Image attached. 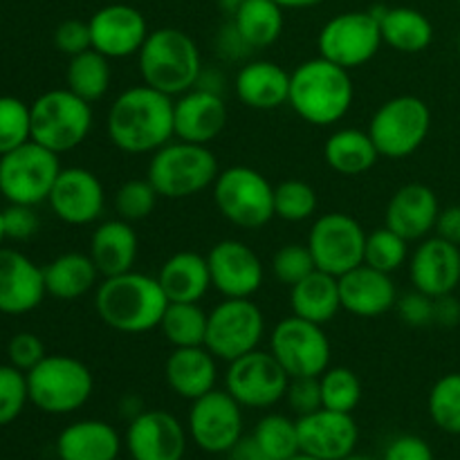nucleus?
Returning a JSON list of instances; mask_svg holds the SVG:
<instances>
[{
	"mask_svg": "<svg viewBox=\"0 0 460 460\" xmlns=\"http://www.w3.org/2000/svg\"><path fill=\"white\" fill-rule=\"evenodd\" d=\"M173 102V97L146 84L117 94L106 119L112 146L128 155H153L175 139Z\"/></svg>",
	"mask_w": 460,
	"mask_h": 460,
	"instance_id": "1",
	"label": "nucleus"
},
{
	"mask_svg": "<svg viewBox=\"0 0 460 460\" xmlns=\"http://www.w3.org/2000/svg\"><path fill=\"white\" fill-rule=\"evenodd\" d=\"M169 305L157 277L142 272L106 277L94 290V310L108 328L124 335H144L160 328Z\"/></svg>",
	"mask_w": 460,
	"mask_h": 460,
	"instance_id": "2",
	"label": "nucleus"
},
{
	"mask_svg": "<svg viewBox=\"0 0 460 460\" xmlns=\"http://www.w3.org/2000/svg\"><path fill=\"white\" fill-rule=\"evenodd\" d=\"M355 99L350 70L317 57L290 72L288 106L313 126H332L349 115Z\"/></svg>",
	"mask_w": 460,
	"mask_h": 460,
	"instance_id": "3",
	"label": "nucleus"
},
{
	"mask_svg": "<svg viewBox=\"0 0 460 460\" xmlns=\"http://www.w3.org/2000/svg\"><path fill=\"white\" fill-rule=\"evenodd\" d=\"M137 67L142 84L173 99L196 88L205 70L196 40L178 27L153 30L137 52Z\"/></svg>",
	"mask_w": 460,
	"mask_h": 460,
	"instance_id": "4",
	"label": "nucleus"
},
{
	"mask_svg": "<svg viewBox=\"0 0 460 460\" xmlns=\"http://www.w3.org/2000/svg\"><path fill=\"white\" fill-rule=\"evenodd\" d=\"M218 173V160L209 146L171 139L151 155L146 178L160 198L184 200L214 187Z\"/></svg>",
	"mask_w": 460,
	"mask_h": 460,
	"instance_id": "5",
	"label": "nucleus"
},
{
	"mask_svg": "<svg viewBox=\"0 0 460 460\" xmlns=\"http://www.w3.org/2000/svg\"><path fill=\"white\" fill-rule=\"evenodd\" d=\"M30 402L43 413L67 416L84 407L94 391L88 364L70 355H45L27 371Z\"/></svg>",
	"mask_w": 460,
	"mask_h": 460,
	"instance_id": "6",
	"label": "nucleus"
},
{
	"mask_svg": "<svg viewBox=\"0 0 460 460\" xmlns=\"http://www.w3.org/2000/svg\"><path fill=\"white\" fill-rule=\"evenodd\" d=\"M31 139L57 155L75 151L93 130V103L76 97L72 90H48L30 103Z\"/></svg>",
	"mask_w": 460,
	"mask_h": 460,
	"instance_id": "7",
	"label": "nucleus"
},
{
	"mask_svg": "<svg viewBox=\"0 0 460 460\" xmlns=\"http://www.w3.org/2000/svg\"><path fill=\"white\" fill-rule=\"evenodd\" d=\"M367 130L380 157L404 160L429 137L431 111L425 99L416 94H398L373 112Z\"/></svg>",
	"mask_w": 460,
	"mask_h": 460,
	"instance_id": "8",
	"label": "nucleus"
},
{
	"mask_svg": "<svg viewBox=\"0 0 460 460\" xmlns=\"http://www.w3.org/2000/svg\"><path fill=\"white\" fill-rule=\"evenodd\" d=\"M211 191L220 216L236 227L261 229L274 218V187L252 166L223 169Z\"/></svg>",
	"mask_w": 460,
	"mask_h": 460,
	"instance_id": "9",
	"label": "nucleus"
},
{
	"mask_svg": "<svg viewBox=\"0 0 460 460\" xmlns=\"http://www.w3.org/2000/svg\"><path fill=\"white\" fill-rule=\"evenodd\" d=\"M61 169L57 153L30 139L0 155V193L12 205L48 202Z\"/></svg>",
	"mask_w": 460,
	"mask_h": 460,
	"instance_id": "10",
	"label": "nucleus"
},
{
	"mask_svg": "<svg viewBox=\"0 0 460 460\" xmlns=\"http://www.w3.org/2000/svg\"><path fill=\"white\" fill-rule=\"evenodd\" d=\"M265 335V317L252 299H225L207 319L205 346L220 362H234L259 349Z\"/></svg>",
	"mask_w": 460,
	"mask_h": 460,
	"instance_id": "11",
	"label": "nucleus"
},
{
	"mask_svg": "<svg viewBox=\"0 0 460 460\" xmlns=\"http://www.w3.org/2000/svg\"><path fill=\"white\" fill-rule=\"evenodd\" d=\"M270 353L290 377H319L331 367L332 350L323 326L292 314L270 332Z\"/></svg>",
	"mask_w": 460,
	"mask_h": 460,
	"instance_id": "12",
	"label": "nucleus"
},
{
	"mask_svg": "<svg viewBox=\"0 0 460 460\" xmlns=\"http://www.w3.org/2000/svg\"><path fill=\"white\" fill-rule=\"evenodd\" d=\"M382 45L385 40H382L380 21L373 9L337 13L322 27L317 36L319 57L346 70L367 66L371 58H376Z\"/></svg>",
	"mask_w": 460,
	"mask_h": 460,
	"instance_id": "13",
	"label": "nucleus"
},
{
	"mask_svg": "<svg viewBox=\"0 0 460 460\" xmlns=\"http://www.w3.org/2000/svg\"><path fill=\"white\" fill-rule=\"evenodd\" d=\"M305 245L317 270L340 279L364 263L367 232L353 216L328 211L313 223Z\"/></svg>",
	"mask_w": 460,
	"mask_h": 460,
	"instance_id": "14",
	"label": "nucleus"
},
{
	"mask_svg": "<svg viewBox=\"0 0 460 460\" xmlns=\"http://www.w3.org/2000/svg\"><path fill=\"white\" fill-rule=\"evenodd\" d=\"M290 376L270 350H252L227 364L225 391L243 409H270L286 398Z\"/></svg>",
	"mask_w": 460,
	"mask_h": 460,
	"instance_id": "15",
	"label": "nucleus"
},
{
	"mask_svg": "<svg viewBox=\"0 0 460 460\" xmlns=\"http://www.w3.org/2000/svg\"><path fill=\"white\" fill-rule=\"evenodd\" d=\"M189 438L207 454H227L243 438V407L227 394L214 389L193 400L187 418Z\"/></svg>",
	"mask_w": 460,
	"mask_h": 460,
	"instance_id": "16",
	"label": "nucleus"
},
{
	"mask_svg": "<svg viewBox=\"0 0 460 460\" xmlns=\"http://www.w3.org/2000/svg\"><path fill=\"white\" fill-rule=\"evenodd\" d=\"M189 431L164 409H144L128 420L124 445L133 460H182Z\"/></svg>",
	"mask_w": 460,
	"mask_h": 460,
	"instance_id": "17",
	"label": "nucleus"
},
{
	"mask_svg": "<svg viewBox=\"0 0 460 460\" xmlns=\"http://www.w3.org/2000/svg\"><path fill=\"white\" fill-rule=\"evenodd\" d=\"M211 288L225 299H252L265 281V268L247 243L225 238L207 252Z\"/></svg>",
	"mask_w": 460,
	"mask_h": 460,
	"instance_id": "18",
	"label": "nucleus"
},
{
	"mask_svg": "<svg viewBox=\"0 0 460 460\" xmlns=\"http://www.w3.org/2000/svg\"><path fill=\"white\" fill-rule=\"evenodd\" d=\"M49 209L58 220L75 227L97 223L106 209V191L97 175L84 166L61 169L52 193L48 198Z\"/></svg>",
	"mask_w": 460,
	"mask_h": 460,
	"instance_id": "19",
	"label": "nucleus"
},
{
	"mask_svg": "<svg viewBox=\"0 0 460 460\" xmlns=\"http://www.w3.org/2000/svg\"><path fill=\"white\" fill-rule=\"evenodd\" d=\"M88 25L90 36H93V49H97L111 61L112 58L137 57L144 40L151 34L144 13L133 4L124 3L103 4L90 16Z\"/></svg>",
	"mask_w": 460,
	"mask_h": 460,
	"instance_id": "20",
	"label": "nucleus"
},
{
	"mask_svg": "<svg viewBox=\"0 0 460 460\" xmlns=\"http://www.w3.org/2000/svg\"><path fill=\"white\" fill-rule=\"evenodd\" d=\"M301 454L319 460H344L353 456L359 443V427L353 413L319 409L296 418Z\"/></svg>",
	"mask_w": 460,
	"mask_h": 460,
	"instance_id": "21",
	"label": "nucleus"
},
{
	"mask_svg": "<svg viewBox=\"0 0 460 460\" xmlns=\"http://www.w3.org/2000/svg\"><path fill=\"white\" fill-rule=\"evenodd\" d=\"M229 119L227 102L220 93L191 88L173 102L175 139L209 146L225 130Z\"/></svg>",
	"mask_w": 460,
	"mask_h": 460,
	"instance_id": "22",
	"label": "nucleus"
},
{
	"mask_svg": "<svg viewBox=\"0 0 460 460\" xmlns=\"http://www.w3.org/2000/svg\"><path fill=\"white\" fill-rule=\"evenodd\" d=\"M409 279L413 288L429 296L456 292L460 286V247L440 236H427L409 256Z\"/></svg>",
	"mask_w": 460,
	"mask_h": 460,
	"instance_id": "23",
	"label": "nucleus"
},
{
	"mask_svg": "<svg viewBox=\"0 0 460 460\" xmlns=\"http://www.w3.org/2000/svg\"><path fill=\"white\" fill-rule=\"evenodd\" d=\"M43 268L12 247H0V313L27 314L43 304Z\"/></svg>",
	"mask_w": 460,
	"mask_h": 460,
	"instance_id": "24",
	"label": "nucleus"
},
{
	"mask_svg": "<svg viewBox=\"0 0 460 460\" xmlns=\"http://www.w3.org/2000/svg\"><path fill=\"white\" fill-rule=\"evenodd\" d=\"M438 214L440 202L434 189L422 182H409L386 202L385 227L394 229L409 243L422 241L436 232Z\"/></svg>",
	"mask_w": 460,
	"mask_h": 460,
	"instance_id": "25",
	"label": "nucleus"
},
{
	"mask_svg": "<svg viewBox=\"0 0 460 460\" xmlns=\"http://www.w3.org/2000/svg\"><path fill=\"white\" fill-rule=\"evenodd\" d=\"M341 310L362 319L382 317L395 308L398 290L391 274L362 263L340 279Z\"/></svg>",
	"mask_w": 460,
	"mask_h": 460,
	"instance_id": "26",
	"label": "nucleus"
},
{
	"mask_svg": "<svg viewBox=\"0 0 460 460\" xmlns=\"http://www.w3.org/2000/svg\"><path fill=\"white\" fill-rule=\"evenodd\" d=\"M234 93L238 102L252 111H277L288 103L290 72L268 58H250L236 72Z\"/></svg>",
	"mask_w": 460,
	"mask_h": 460,
	"instance_id": "27",
	"label": "nucleus"
},
{
	"mask_svg": "<svg viewBox=\"0 0 460 460\" xmlns=\"http://www.w3.org/2000/svg\"><path fill=\"white\" fill-rule=\"evenodd\" d=\"M218 359L207 346L173 349L166 358L164 377L169 389L184 400H198L216 389L218 382Z\"/></svg>",
	"mask_w": 460,
	"mask_h": 460,
	"instance_id": "28",
	"label": "nucleus"
},
{
	"mask_svg": "<svg viewBox=\"0 0 460 460\" xmlns=\"http://www.w3.org/2000/svg\"><path fill=\"white\" fill-rule=\"evenodd\" d=\"M88 254L102 279L130 272L139 254V238L133 223L121 218L102 220L90 236Z\"/></svg>",
	"mask_w": 460,
	"mask_h": 460,
	"instance_id": "29",
	"label": "nucleus"
},
{
	"mask_svg": "<svg viewBox=\"0 0 460 460\" xmlns=\"http://www.w3.org/2000/svg\"><path fill=\"white\" fill-rule=\"evenodd\" d=\"M121 436L106 420H76L57 438L58 460H117Z\"/></svg>",
	"mask_w": 460,
	"mask_h": 460,
	"instance_id": "30",
	"label": "nucleus"
},
{
	"mask_svg": "<svg viewBox=\"0 0 460 460\" xmlns=\"http://www.w3.org/2000/svg\"><path fill=\"white\" fill-rule=\"evenodd\" d=\"M162 290L169 301L198 304L211 290V272L207 256L196 252H175L157 272Z\"/></svg>",
	"mask_w": 460,
	"mask_h": 460,
	"instance_id": "31",
	"label": "nucleus"
},
{
	"mask_svg": "<svg viewBox=\"0 0 460 460\" xmlns=\"http://www.w3.org/2000/svg\"><path fill=\"white\" fill-rule=\"evenodd\" d=\"M43 277L49 296L58 301H75L88 295L90 290H97L102 274L90 254L66 252L45 265Z\"/></svg>",
	"mask_w": 460,
	"mask_h": 460,
	"instance_id": "32",
	"label": "nucleus"
},
{
	"mask_svg": "<svg viewBox=\"0 0 460 460\" xmlns=\"http://www.w3.org/2000/svg\"><path fill=\"white\" fill-rule=\"evenodd\" d=\"M385 45L400 54H420L434 43V25L422 12L413 7H377Z\"/></svg>",
	"mask_w": 460,
	"mask_h": 460,
	"instance_id": "33",
	"label": "nucleus"
},
{
	"mask_svg": "<svg viewBox=\"0 0 460 460\" xmlns=\"http://www.w3.org/2000/svg\"><path fill=\"white\" fill-rule=\"evenodd\" d=\"M290 308L296 317L326 326L341 310L337 277L314 270L313 274L301 279L296 286L290 288Z\"/></svg>",
	"mask_w": 460,
	"mask_h": 460,
	"instance_id": "34",
	"label": "nucleus"
},
{
	"mask_svg": "<svg viewBox=\"0 0 460 460\" xmlns=\"http://www.w3.org/2000/svg\"><path fill=\"white\" fill-rule=\"evenodd\" d=\"M323 160L340 175H362L371 171L380 160L368 130L340 128L323 144Z\"/></svg>",
	"mask_w": 460,
	"mask_h": 460,
	"instance_id": "35",
	"label": "nucleus"
},
{
	"mask_svg": "<svg viewBox=\"0 0 460 460\" xmlns=\"http://www.w3.org/2000/svg\"><path fill=\"white\" fill-rule=\"evenodd\" d=\"M286 9L274 0H247L232 16L243 39L254 49H265L277 43L286 27Z\"/></svg>",
	"mask_w": 460,
	"mask_h": 460,
	"instance_id": "36",
	"label": "nucleus"
},
{
	"mask_svg": "<svg viewBox=\"0 0 460 460\" xmlns=\"http://www.w3.org/2000/svg\"><path fill=\"white\" fill-rule=\"evenodd\" d=\"M111 79V58L99 54L97 49L90 48L76 57H70V61H67L66 88L72 90L84 102L94 103L106 97Z\"/></svg>",
	"mask_w": 460,
	"mask_h": 460,
	"instance_id": "37",
	"label": "nucleus"
},
{
	"mask_svg": "<svg viewBox=\"0 0 460 460\" xmlns=\"http://www.w3.org/2000/svg\"><path fill=\"white\" fill-rule=\"evenodd\" d=\"M207 319H209V313H205L200 304L169 301L160 322V331L173 349L205 346Z\"/></svg>",
	"mask_w": 460,
	"mask_h": 460,
	"instance_id": "38",
	"label": "nucleus"
},
{
	"mask_svg": "<svg viewBox=\"0 0 460 460\" xmlns=\"http://www.w3.org/2000/svg\"><path fill=\"white\" fill-rule=\"evenodd\" d=\"M252 436L272 460H288L301 454L296 420L283 416V413H268L261 418Z\"/></svg>",
	"mask_w": 460,
	"mask_h": 460,
	"instance_id": "39",
	"label": "nucleus"
},
{
	"mask_svg": "<svg viewBox=\"0 0 460 460\" xmlns=\"http://www.w3.org/2000/svg\"><path fill=\"white\" fill-rule=\"evenodd\" d=\"M322 382L323 409L340 413H353L362 402V382L358 373L346 367H328L319 376Z\"/></svg>",
	"mask_w": 460,
	"mask_h": 460,
	"instance_id": "40",
	"label": "nucleus"
},
{
	"mask_svg": "<svg viewBox=\"0 0 460 460\" xmlns=\"http://www.w3.org/2000/svg\"><path fill=\"white\" fill-rule=\"evenodd\" d=\"M429 418L440 431L460 436V373L438 377L427 398Z\"/></svg>",
	"mask_w": 460,
	"mask_h": 460,
	"instance_id": "41",
	"label": "nucleus"
},
{
	"mask_svg": "<svg viewBox=\"0 0 460 460\" xmlns=\"http://www.w3.org/2000/svg\"><path fill=\"white\" fill-rule=\"evenodd\" d=\"M317 191L304 180H283L274 187V218L304 223L317 214Z\"/></svg>",
	"mask_w": 460,
	"mask_h": 460,
	"instance_id": "42",
	"label": "nucleus"
},
{
	"mask_svg": "<svg viewBox=\"0 0 460 460\" xmlns=\"http://www.w3.org/2000/svg\"><path fill=\"white\" fill-rule=\"evenodd\" d=\"M409 261V241L395 234L394 229L380 227L367 234V247H364V263L380 272L394 274Z\"/></svg>",
	"mask_w": 460,
	"mask_h": 460,
	"instance_id": "43",
	"label": "nucleus"
},
{
	"mask_svg": "<svg viewBox=\"0 0 460 460\" xmlns=\"http://www.w3.org/2000/svg\"><path fill=\"white\" fill-rule=\"evenodd\" d=\"M157 200H160V193L155 191L151 180L135 178L126 180L117 189L115 198H112V205H115L117 218L128 220V223H139V220H146L155 211Z\"/></svg>",
	"mask_w": 460,
	"mask_h": 460,
	"instance_id": "44",
	"label": "nucleus"
},
{
	"mask_svg": "<svg viewBox=\"0 0 460 460\" xmlns=\"http://www.w3.org/2000/svg\"><path fill=\"white\" fill-rule=\"evenodd\" d=\"M31 139V111L22 99L0 97V155L22 146Z\"/></svg>",
	"mask_w": 460,
	"mask_h": 460,
	"instance_id": "45",
	"label": "nucleus"
},
{
	"mask_svg": "<svg viewBox=\"0 0 460 460\" xmlns=\"http://www.w3.org/2000/svg\"><path fill=\"white\" fill-rule=\"evenodd\" d=\"M30 402L27 373L12 364H0V427L12 425Z\"/></svg>",
	"mask_w": 460,
	"mask_h": 460,
	"instance_id": "46",
	"label": "nucleus"
},
{
	"mask_svg": "<svg viewBox=\"0 0 460 460\" xmlns=\"http://www.w3.org/2000/svg\"><path fill=\"white\" fill-rule=\"evenodd\" d=\"M314 270H317V265H314L308 245H304V243H288V245L279 247L272 256V274L281 286H296L301 279L313 274Z\"/></svg>",
	"mask_w": 460,
	"mask_h": 460,
	"instance_id": "47",
	"label": "nucleus"
},
{
	"mask_svg": "<svg viewBox=\"0 0 460 460\" xmlns=\"http://www.w3.org/2000/svg\"><path fill=\"white\" fill-rule=\"evenodd\" d=\"M395 313H398L400 322L409 328L434 326V296L413 288L411 292L398 295Z\"/></svg>",
	"mask_w": 460,
	"mask_h": 460,
	"instance_id": "48",
	"label": "nucleus"
},
{
	"mask_svg": "<svg viewBox=\"0 0 460 460\" xmlns=\"http://www.w3.org/2000/svg\"><path fill=\"white\" fill-rule=\"evenodd\" d=\"M286 400L292 411L296 413V418L319 411L323 407L322 382H319V377H290Z\"/></svg>",
	"mask_w": 460,
	"mask_h": 460,
	"instance_id": "49",
	"label": "nucleus"
},
{
	"mask_svg": "<svg viewBox=\"0 0 460 460\" xmlns=\"http://www.w3.org/2000/svg\"><path fill=\"white\" fill-rule=\"evenodd\" d=\"M54 45L66 57H76L93 48V36H90L88 21L79 18H67L54 30Z\"/></svg>",
	"mask_w": 460,
	"mask_h": 460,
	"instance_id": "50",
	"label": "nucleus"
},
{
	"mask_svg": "<svg viewBox=\"0 0 460 460\" xmlns=\"http://www.w3.org/2000/svg\"><path fill=\"white\" fill-rule=\"evenodd\" d=\"M45 355V344L34 332H16L7 344L9 364L25 373L31 371Z\"/></svg>",
	"mask_w": 460,
	"mask_h": 460,
	"instance_id": "51",
	"label": "nucleus"
},
{
	"mask_svg": "<svg viewBox=\"0 0 460 460\" xmlns=\"http://www.w3.org/2000/svg\"><path fill=\"white\" fill-rule=\"evenodd\" d=\"M214 45H216V54H218L225 63H241L243 66V63L250 61L252 54L256 52V49L243 39V34L238 31V27L234 25L232 18L220 25L218 34H216L214 39Z\"/></svg>",
	"mask_w": 460,
	"mask_h": 460,
	"instance_id": "52",
	"label": "nucleus"
},
{
	"mask_svg": "<svg viewBox=\"0 0 460 460\" xmlns=\"http://www.w3.org/2000/svg\"><path fill=\"white\" fill-rule=\"evenodd\" d=\"M4 234L9 241H30L39 232V214L30 205H12L3 209Z\"/></svg>",
	"mask_w": 460,
	"mask_h": 460,
	"instance_id": "53",
	"label": "nucleus"
},
{
	"mask_svg": "<svg viewBox=\"0 0 460 460\" xmlns=\"http://www.w3.org/2000/svg\"><path fill=\"white\" fill-rule=\"evenodd\" d=\"M382 460H434V449L420 436L404 434L391 440Z\"/></svg>",
	"mask_w": 460,
	"mask_h": 460,
	"instance_id": "54",
	"label": "nucleus"
},
{
	"mask_svg": "<svg viewBox=\"0 0 460 460\" xmlns=\"http://www.w3.org/2000/svg\"><path fill=\"white\" fill-rule=\"evenodd\" d=\"M434 326L456 328L460 326V299L452 295L436 296L434 299Z\"/></svg>",
	"mask_w": 460,
	"mask_h": 460,
	"instance_id": "55",
	"label": "nucleus"
},
{
	"mask_svg": "<svg viewBox=\"0 0 460 460\" xmlns=\"http://www.w3.org/2000/svg\"><path fill=\"white\" fill-rule=\"evenodd\" d=\"M436 236L460 247V205L440 209L438 223H436Z\"/></svg>",
	"mask_w": 460,
	"mask_h": 460,
	"instance_id": "56",
	"label": "nucleus"
},
{
	"mask_svg": "<svg viewBox=\"0 0 460 460\" xmlns=\"http://www.w3.org/2000/svg\"><path fill=\"white\" fill-rule=\"evenodd\" d=\"M225 460H272L268 454L261 449V445L256 443L254 436H243L227 454H225Z\"/></svg>",
	"mask_w": 460,
	"mask_h": 460,
	"instance_id": "57",
	"label": "nucleus"
},
{
	"mask_svg": "<svg viewBox=\"0 0 460 460\" xmlns=\"http://www.w3.org/2000/svg\"><path fill=\"white\" fill-rule=\"evenodd\" d=\"M277 4H281L283 9H310L317 7V4L326 3V0H274Z\"/></svg>",
	"mask_w": 460,
	"mask_h": 460,
	"instance_id": "58",
	"label": "nucleus"
},
{
	"mask_svg": "<svg viewBox=\"0 0 460 460\" xmlns=\"http://www.w3.org/2000/svg\"><path fill=\"white\" fill-rule=\"evenodd\" d=\"M245 3H247V0H218V7L223 9V12L227 13L229 18H232L234 13H236L238 9H241Z\"/></svg>",
	"mask_w": 460,
	"mask_h": 460,
	"instance_id": "59",
	"label": "nucleus"
},
{
	"mask_svg": "<svg viewBox=\"0 0 460 460\" xmlns=\"http://www.w3.org/2000/svg\"><path fill=\"white\" fill-rule=\"evenodd\" d=\"M7 241V234H4V223H3V209H0V247Z\"/></svg>",
	"mask_w": 460,
	"mask_h": 460,
	"instance_id": "60",
	"label": "nucleus"
},
{
	"mask_svg": "<svg viewBox=\"0 0 460 460\" xmlns=\"http://www.w3.org/2000/svg\"><path fill=\"white\" fill-rule=\"evenodd\" d=\"M288 460H319V458L308 456V454H296V456H292V458H288Z\"/></svg>",
	"mask_w": 460,
	"mask_h": 460,
	"instance_id": "61",
	"label": "nucleus"
},
{
	"mask_svg": "<svg viewBox=\"0 0 460 460\" xmlns=\"http://www.w3.org/2000/svg\"><path fill=\"white\" fill-rule=\"evenodd\" d=\"M344 460H376V458H368V456H359V454H353V456L344 458Z\"/></svg>",
	"mask_w": 460,
	"mask_h": 460,
	"instance_id": "62",
	"label": "nucleus"
},
{
	"mask_svg": "<svg viewBox=\"0 0 460 460\" xmlns=\"http://www.w3.org/2000/svg\"><path fill=\"white\" fill-rule=\"evenodd\" d=\"M456 49H458V57H460V31H458V39H456Z\"/></svg>",
	"mask_w": 460,
	"mask_h": 460,
	"instance_id": "63",
	"label": "nucleus"
},
{
	"mask_svg": "<svg viewBox=\"0 0 460 460\" xmlns=\"http://www.w3.org/2000/svg\"><path fill=\"white\" fill-rule=\"evenodd\" d=\"M458 4H460V0H458Z\"/></svg>",
	"mask_w": 460,
	"mask_h": 460,
	"instance_id": "64",
	"label": "nucleus"
}]
</instances>
